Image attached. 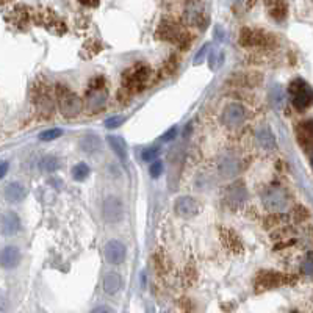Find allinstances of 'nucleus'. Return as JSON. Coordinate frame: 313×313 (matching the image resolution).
I'll return each instance as SVG.
<instances>
[{
	"instance_id": "f257e3e1",
	"label": "nucleus",
	"mask_w": 313,
	"mask_h": 313,
	"mask_svg": "<svg viewBox=\"0 0 313 313\" xmlns=\"http://www.w3.org/2000/svg\"><path fill=\"white\" fill-rule=\"evenodd\" d=\"M291 99L295 107L299 110H304L307 107H310L313 103V89L310 88V85L307 82H304L302 79H296L290 83L288 88Z\"/></svg>"
},
{
	"instance_id": "f03ea898",
	"label": "nucleus",
	"mask_w": 313,
	"mask_h": 313,
	"mask_svg": "<svg viewBox=\"0 0 313 313\" xmlns=\"http://www.w3.org/2000/svg\"><path fill=\"white\" fill-rule=\"evenodd\" d=\"M58 92V102H60V110L64 116H77L83 108V102L77 96V94L71 92L69 89H66L63 87H58L56 89Z\"/></svg>"
},
{
	"instance_id": "7ed1b4c3",
	"label": "nucleus",
	"mask_w": 313,
	"mask_h": 313,
	"mask_svg": "<svg viewBox=\"0 0 313 313\" xmlns=\"http://www.w3.org/2000/svg\"><path fill=\"white\" fill-rule=\"evenodd\" d=\"M102 213H103V220L110 224H116L122 220L124 216V205H122V201L116 196H108L105 197L102 205Z\"/></svg>"
},
{
	"instance_id": "20e7f679",
	"label": "nucleus",
	"mask_w": 313,
	"mask_h": 313,
	"mask_svg": "<svg viewBox=\"0 0 313 313\" xmlns=\"http://www.w3.org/2000/svg\"><path fill=\"white\" fill-rule=\"evenodd\" d=\"M103 255H105V260L110 265H121L126 260L127 249L124 243H121L118 240H110L103 246Z\"/></svg>"
},
{
	"instance_id": "39448f33",
	"label": "nucleus",
	"mask_w": 313,
	"mask_h": 313,
	"mask_svg": "<svg viewBox=\"0 0 313 313\" xmlns=\"http://www.w3.org/2000/svg\"><path fill=\"white\" fill-rule=\"evenodd\" d=\"M263 202H265V205L269 208V210L280 212L287 205V196H285V193H283L280 188L271 186V188L267 189V191H265Z\"/></svg>"
},
{
	"instance_id": "423d86ee",
	"label": "nucleus",
	"mask_w": 313,
	"mask_h": 313,
	"mask_svg": "<svg viewBox=\"0 0 313 313\" xmlns=\"http://www.w3.org/2000/svg\"><path fill=\"white\" fill-rule=\"evenodd\" d=\"M246 118V110L240 103H229L223 111V122L227 127H238Z\"/></svg>"
},
{
	"instance_id": "0eeeda50",
	"label": "nucleus",
	"mask_w": 313,
	"mask_h": 313,
	"mask_svg": "<svg viewBox=\"0 0 313 313\" xmlns=\"http://www.w3.org/2000/svg\"><path fill=\"white\" fill-rule=\"evenodd\" d=\"M147 77H149L147 68H146V66H143V64H138V66H135V68H132L129 72H126L124 83H126V87L129 89H134V88L141 89V87L144 85Z\"/></svg>"
},
{
	"instance_id": "6e6552de",
	"label": "nucleus",
	"mask_w": 313,
	"mask_h": 313,
	"mask_svg": "<svg viewBox=\"0 0 313 313\" xmlns=\"http://www.w3.org/2000/svg\"><path fill=\"white\" fill-rule=\"evenodd\" d=\"M174 212H176L177 216L188 220V218H193V216L197 215L199 205H197L194 197H191V196H180L176 201V204H174Z\"/></svg>"
},
{
	"instance_id": "1a4fd4ad",
	"label": "nucleus",
	"mask_w": 313,
	"mask_h": 313,
	"mask_svg": "<svg viewBox=\"0 0 313 313\" xmlns=\"http://www.w3.org/2000/svg\"><path fill=\"white\" fill-rule=\"evenodd\" d=\"M269 41V36L265 35L260 30H254V28H243L240 35V43L241 45L255 47V45H265Z\"/></svg>"
},
{
	"instance_id": "9d476101",
	"label": "nucleus",
	"mask_w": 313,
	"mask_h": 313,
	"mask_svg": "<svg viewBox=\"0 0 313 313\" xmlns=\"http://www.w3.org/2000/svg\"><path fill=\"white\" fill-rule=\"evenodd\" d=\"M21 229V220L14 212H6L0 218V230H2L3 235L11 236L14 233L19 232Z\"/></svg>"
},
{
	"instance_id": "9b49d317",
	"label": "nucleus",
	"mask_w": 313,
	"mask_h": 313,
	"mask_svg": "<svg viewBox=\"0 0 313 313\" xmlns=\"http://www.w3.org/2000/svg\"><path fill=\"white\" fill-rule=\"evenodd\" d=\"M19 262H21V252L14 246H6V248L0 252V265L6 269L16 268Z\"/></svg>"
},
{
	"instance_id": "f8f14e48",
	"label": "nucleus",
	"mask_w": 313,
	"mask_h": 313,
	"mask_svg": "<svg viewBox=\"0 0 313 313\" xmlns=\"http://www.w3.org/2000/svg\"><path fill=\"white\" fill-rule=\"evenodd\" d=\"M296 136L302 147H312L313 146V121H304L301 122L296 129Z\"/></svg>"
},
{
	"instance_id": "ddd939ff",
	"label": "nucleus",
	"mask_w": 313,
	"mask_h": 313,
	"mask_svg": "<svg viewBox=\"0 0 313 313\" xmlns=\"http://www.w3.org/2000/svg\"><path fill=\"white\" fill-rule=\"evenodd\" d=\"M285 282V279H283L282 274H276V272H262L260 276L257 277V287L260 288H274V287H279L282 285V283Z\"/></svg>"
},
{
	"instance_id": "4468645a",
	"label": "nucleus",
	"mask_w": 313,
	"mask_h": 313,
	"mask_svg": "<svg viewBox=\"0 0 313 313\" xmlns=\"http://www.w3.org/2000/svg\"><path fill=\"white\" fill-rule=\"evenodd\" d=\"M27 196V189L22 183H19V182H11V183H8L6 188H5V197H6V201L8 202H21L24 201Z\"/></svg>"
},
{
	"instance_id": "2eb2a0df",
	"label": "nucleus",
	"mask_w": 313,
	"mask_h": 313,
	"mask_svg": "<svg viewBox=\"0 0 313 313\" xmlns=\"http://www.w3.org/2000/svg\"><path fill=\"white\" fill-rule=\"evenodd\" d=\"M79 146L83 152L94 154V152H99V150L102 149V139L96 134H87V135L82 136Z\"/></svg>"
},
{
	"instance_id": "dca6fc26",
	"label": "nucleus",
	"mask_w": 313,
	"mask_h": 313,
	"mask_svg": "<svg viewBox=\"0 0 313 313\" xmlns=\"http://www.w3.org/2000/svg\"><path fill=\"white\" fill-rule=\"evenodd\" d=\"M108 144H110L113 152L116 154V157L126 163L127 158H129V149H127V143L124 141V138L111 135V136H108Z\"/></svg>"
},
{
	"instance_id": "f3484780",
	"label": "nucleus",
	"mask_w": 313,
	"mask_h": 313,
	"mask_svg": "<svg viewBox=\"0 0 313 313\" xmlns=\"http://www.w3.org/2000/svg\"><path fill=\"white\" fill-rule=\"evenodd\" d=\"M122 280H121V274L118 272H108L103 277V291L108 293V295H116V293L121 290Z\"/></svg>"
},
{
	"instance_id": "a211bd4d",
	"label": "nucleus",
	"mask_w": 313,
	"mask_h": 313,
	"mask_svg": "<svg viewBox=\"0 0 313 313\" xmlns=\"http://www.w3.org/2000/svg\"><path fill=\"white\" fill-rule=\"evenodd\" d=\"M257 141H259V144L267 150H271V149H274V146H276V139H274L272 132L267 127H263L257 132Z\"/></svg>"
},
{
	"instance_id": "6ab92c4d",
	"label": "nucleus",
	"mask_w": 313,
	"mask_h": 313,
	"mask_svg": "<svg viewBox=\"0 0 313 313\" xmlns=\"http://www.w3.org/2000/svg\"><path fill=\"white\" fill-rule=\"evenodd\" d=\"M244 197H246V188L243 186V183L240 182H236L233 183L230 188H229V191H227V199H229L230 202L233 204H240L244 201Z\"/></svg>"
},
{
	"instance_id": "aec40b11",
	"label": "nucleus",
	"mask_w": 313,
	"mask_h": 313,
	"mask_svg": "<svg viewBox=\"0 0 313 313\" xmlns=\"http://www.w3.org/2000/svg\"><path fill=\"white\" fill-rule=\"evenodd\" d=\"M220 173L223 174V177H233L238 173V163H236V160L224 158L220 165Z\"/></svg>"
},
{
	"instance_id": "412c9836",
	"label": "nucleus",
	"mask_w": 313,
	"mask_h": 313,
	"mask_svg": "<svg viewBox=\"0 0 313 313\" xmlns=\"http://www.w3.org/2000/svg\"><path fill=\"white\" fill-rule=\"evenodd\" d=\"M60 166V161L53 155H45L40 160V168L44 173H55Z\"/></svg>"
},
{
	"instance_id": "4be33fe9",
	"label": "nucleus",
	"mask_w": 313,
	"mask_h": 313,
	"mask_svg": "<svg viewBox=\"0 0 313 313\" xmlns=\"http://www.w3.org/2000/svg\"><path fill=\"white\" fill-rule=\"evenodd\" d=\"M88 102H89V107L91 108H102L103 105H105L107 102V94L103 91H91L89 92V97H88Z\"/></svg>"
},
{
	"instance_id": "5701e85b",
	"label": "nucleus",
	"mask_w": 313,
	"mask_h": 313,
	"mask_svg": "<svg viewBox=\"0 0 313 313\" xmlns=\"http://www.w3.org/2000/svg\"><path fill=\"white\" fill-rule=\"evenodd\" d=\"M89 176V168L88 165H85V163H79V165H75L72 168V177L77 180V182H83L85 179H87Z\"/></svg>"
},
{
	"instance_id": "b1692460",
	"label": "nucleus",
	"mask_w": 313,
	"mask_h": 313,
	"mask_svg": "<svg viewBox=\"0 0 313 313\" xmlns=\"http://www.w3.org/2000/svg\"><path fill=\"white\" fill-rule=\"evenodd\" d=\"M160 35L163 36V40H173L176 41V36H179V32L176 30L174 24H161L160 27Z\"/></svg>"
},
{
	"instance_id": "393cba45",
	"label": "nucleus",
	"mask_w": 313,
	"mask_h": 313,
	"mask_svg": "<svg viewBox=\"0 0 313 313\" xmlns=\"http://www.w3.org/2000/svg\"><path fill=\"white\" fill-rule=\"evenodd\" d=\"M61 134H63V132L60 129H49V130L43 132V134L40 135V139L41 141H53L58 136H61Z\"/></svg>"
},
{
	"instance_id": "a878e982",
	"label": "nucleus",
	"mask_w": 313,
	"mask_h": 313,
	"mask_svg": "<svg viewBox=\"0 0 313 313\" xmlns=\"http://www.w3.org/2000/svg\"><path fill=\"white\" fill-rule=\"evenodd\" d=\"M285 11H287V6L283 5V3H274L272 5V9H271V16L280 21V19L285 17Z\"/></svg>"
},
{
	"instance_id": "bb28decb",
	"label": "nucleus",
	"mask_w": 313,
	"mask_h": 313,
	"mask_svg": "<svg viewBox=\"0 0 313 313\" xmlns=\"http://www.w3.org/2000/svg\"><path fill=\"white\" fill-rule=\"evenodd\" d=\"M149 173H150V176H152L154 179L160 177V176H161V173H163V163H161L160 160H155L154 163L150 165Z\"/></svg>"
},
{
	"instance_id": "cd10ccee",
	"label": "nucleus",
	"mask_w": 313,
	"mask_h": 313,
	"mask_svg": "<svg viewBox=\"0 0 313 313\" xmlns=\"http://www.w3.org/2000/svg\"><path fill=\"white\" fill-rule=\"evenodd\" d=\"M124 121H126V118H122V116H113V118H108V119L105 121V127H107V129H116V127H119Z\"/></svg>"
},
{
	"instance_id": "c85d7f7f",
	"label": "nucleus",
	"mask_w": 313,
	"mask_h": 313,
	"mask_svg": "<svg viewBox=\"0 0 313 313\" xmlns=\"http://www.w3.org/2000/svg\"><path fill=\"white\" fill-rule=\"evenodd\" d=\"M158 152L160 150L157 147H150V149H146L141 157H143L144 161H155V158L158 157Z\"/></svg>"
},
{
	"instance_id": "c756f323",
	"label": "nucleus",
	"mask_w": 313,
	"mask_h": 313,
	"mask_svg": "<svg viewBox=\"0 0 313 313\" xmlns=\"http://www.w3.org/2000/svg\"><path fill=\"white\" fill-rule=\"evenodd\" d=\"M208 49H210V44H204V45L201 47V49H199L197 55L194 56V64H201V63L204 61V58H205V55H207Z\"/></svg>"
},
{
	"instance_id": "7c9ffc66",
	"label": "nucleus",
	"mask_w": 313,
	"mask_h": 313,
	"mask_svg": "<svg viewBox=\"0 0 313 313\" xmlns=\"http://www.w3.org/2000/svg\"><path fill=\"white\" fill-rule=\"evenodd\" d=\"M304 271L309 276H313V254H309L304 262Z\"/></svg>"
},
{
	"instance_id": "2f4dec72",
	"label": "nucleus",
	"mask_w": 313,
	"mask_h": 313,
	"mask_svg": "<svg viewBox=\"0 0 313 313\" xmlns=\"http://www.w3.org/2000/svg\"><path fill=\"white\" fill-rule=\"evenodd\" d=\"M176 134H177V127L169 129V130L166 132V134H165L163 136H161V141H165V143H166V141H171V139H173V138L176 136Z\"/></svg>"
},
{
	"instance_id": "473e14b6",
	"label": "nucleus",
	"mask_w": 313,
	"mask_h": 313,
	"mask_svg": "<svg viewBox=\"0 0 313 313\" xmlns=\"http://www.w3.org/2000/svg\"><path fill=\"white\" fill-rule=\"evenodd\" d=\"M91 313H113V309H110L108 306H100L94 309Z\"/></svg>"
},
{
	"instance_id": "72a5a7b5",
	"label": "nucleus",
	"mask_w": 313,
	"mask_h": 313,
	"mask_svg": "<svg viewBox=\"0 0 313 313\" xmlns=\"http://www.w3.org/2000/svg\"><path fill=\"white\" fill-rule=\"evenodd\" d=\"M8 171V163L6 161H0V179H2Z\"/></svg>"
},
{
	"instance_id": "f704fd0d",
	"label": "nucleus",
	"mask_w": 313,
	"mask_h": 313,
	"mask_svg": "<svg viewBox=\"0 0 313 313\" xmlns=\"http://www.w3.org/2000/svg\"><path fill=\"white\" fill-rule=\"evenodd\" d=\"M310 163H312V168H313V154L310 155Z\"/></svg>"
},
{
	"instance_id": "c9c22d12",
	"label": "nucleus",
	"mask_w": 313,
	"mask_h": 313,
	"mask_svg": "<svg viewBox=\"0 0 313 313\" xmlns=\"http://www.w3.org/2000/svg\"><path fill=\"white\" fill-rule=\"evenodd\" d=\"M293 313H295V312H293Z\"/></svg>"
}]
</instances>
